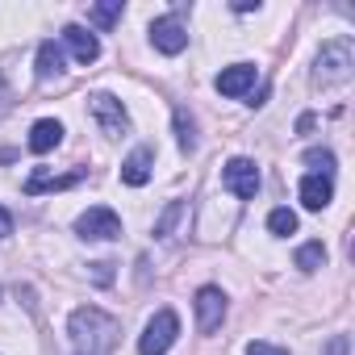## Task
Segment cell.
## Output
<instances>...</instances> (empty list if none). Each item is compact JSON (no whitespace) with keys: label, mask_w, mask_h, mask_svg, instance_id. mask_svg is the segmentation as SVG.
Here are the masks:
<instances>
[{"label":"cell","mask_w":355,"mask_h":355,"mask_svg":"<svg viewBox=\"0 0 355 355\" xmlns=\"http://www.w3.org/2000/svg\"><path fill=\"white\" fill-rule=\"evenodd\" d=\"M88 109H92V117L101 121V130H105V134H125V130H130V113H125V105H121L117 96L96 92V96L88 101Z\"/></svg>","instance_id":"7"},{"label":"cell","mask_w":355,"mask_h":355,"mask_svg":"<svg viewBox=\"0 0 355 355\" xmlns=\"http://www.w3.org/2000/svg\"><path fill=\"white\" fill-rule=\"evenodd\" d=\"M251 88H255V67H251V63L222 67V76H218V92H222V96H243V92H251Z\"/></svg>","instance_id":"11"},{"label":"cell","mask_w":355,"mask_h":355,"mask_svg":"<svg viewBox=\"0 0 355 355\" xmlns=\"http://www.w3.org/2000/svg\"><path fill=\"white\" fill-rule=\"evenodd\" d=\"M59 142H63V125H59L55 117L34 121V130H30V150H34V155H51Z\"/></svg>","instance_id":"13"},{"label":"cell","mask_w":355,"mask_h":355,"mask_svg":"<svg viewBox=\"0 0 355 355\" xmlns=\"http://www.w3.org/2000/svg\"><path fill=\"white\" fill-rule=\"evenodd\" d=\"M351 67H355V55H351V38H334L322 46L318 55V67H313V84L322 88H334V84H347L351 80Z\"/></svg>","instance_id":"2"},{"label":"cell","mask_w":355,"mask_h":355,"mask_svg":"<svg viewBox=\"0 0 355 355\" xmlns=\"http://www.w3.org/2000/svg\"><path fill=\"white\" fill-rule=\"evenodd\" d=\"M84 180V171H67V175H51V171H34L26 180V193L38 197V193H63V189H76Z\"/></svg>","instance_id":"12"},{"label":"cell","mask_w":355,"mask_h":355,"mask_svg":"<svg viewBox=\"0 0 355 355\" xmlns=\"http://www.w3.org/2000/svg\"><path fill=\"white\" fill-rule=\"evenodd\" d=\"M197 330L201 334H214L218 326H222V318H226V293L222 288H214V284H205V288H197Z\"/></svg>","instance_id":"6"},{"label":"cell","mask_w":355,"mask_h":355,"mask_svg":"<svg viewBox=\"0 0 355 355\" xmlns=\"http://www.w3.org/2000/svg\"><path fill=\"white\" fill-rule=\"evenodd\" d=\"M63 42H67V51L76 55V63H96L101 59V42H96V34H88L84 26H67L63 30Z\"/></svg>","instance_id":"10"},{"label":"cell","mask_w":355,"mask_h":355,"mask_svg":"<svg viewBox=\"0 0 355 355\" xmlns=\"http://www.w3.org/2000/svg\"><path fill=\"white\" fill-rule=\"evenodd\" d=\"M175 142H180L184 150L197 146V125H193V117H189L184 109H175Z\"/></svg>","instance_id":"18"},{"label":"cell","mask_w":355,"mask_h":355,"mask_svg":"<svg viewBox=\"0 0 355 355\" xmlns=\"http://www.w3.org/2000/svg\"><path fill=\"white\" fill-rule=\"evenodd\" d=\"M297 193H301V205H305V209H313V214H318V209H326V205H330V197H334V189H330L326 175H305Z\"/></svg>","instance_id":"14"},{"label":"cell","mask_w":355,"mask_h":355,"mask_svg":"<svg viewBox=\"0 0 355 355\" xmlns=\"http://www.w3.org/2000/svg\"><path fill=\"white\" fill-rule=\"evenodd\" d=\"M88 21H92L96 30H113V26L121 21V0H113V5H96V9H88Z\"/></svg>","instance_id":"16"},{"label":"cell","mask_w":355,"mask_h":355,"mask_svg":"<svg viewBox=\"0 0 355 355\" xmlns=\"http://www.w3.org/2000/svg\"><path fill=\"white\" fill-rule=\"evenodd\" d=\"M305 163L313 167L309 175H326V180L334 175V155H330V150H318V146H313V150H305Z\"/></svg>","instance_id":"19"},{"label":"cell","mask_w":355,"mask_h":355,"mask_svg":"<svg viewBox=\"0 0 355 355\" xmlns=\"http://www.w3.org/2000/svg\"><path fill=\"white\" fill-rule=\"evenodd\" d=\"M113 263H92V276H96V284H109L113 280V272H109Z\"/></svg>","instance_id":"25"},{"label":"cell","mask_w":355,"mask_h":355,"mask_svg":"<svg viewBox=\"0 0 355 355\" xmlns=\"http://www.w3.org/2000/svg\"><path fill=\"white\" fill-rule=\"evenodd\" d=\"M326 355H347V334H334V338L326 343Z\"/></svg>","instance_id":"23"},{"label":"cell","mask_w":355,"mask_h":355,"mask_svg":"<svg viewBox=\"0 0 355 355\" xmlns=\"http://www.w3.org/2000/svg\"><path fill=\"white\" fill-rule=\"evenodd\" d=\"M34 71H38V80H51V76H59V71H63V46L46 38V42L38 46V67H34Z\"/></svg>","instance_id":"15"},{"label":"cell","mask_w":355,"mask_h":355,"mask_svg":"<svg viewBox=\"0 0 355 355\" xmlns=\"http://www.w3.org/2000/svg\"><path fill=\"white\" fill-rule=\"evenodd\" d=\"M150 167H155V150H150V146L130 150V155H125V163H121V184L142 189V184L150 180Z\"/></svg>","instance_id":"9"},{"label":"cell","mask_w":355,"mask_h":355,"mask_svg":"<svg viewBox=\"0 0 355 355\" xmlns=\"http://www.w3.org/2000/svg\"><path fill=\"white\" fill-rule=\"evenodd\" d=\"M175 334H180V318H175L171 309H159L146 322L142 338H138V355H167V347L175 343Z\"/></svg>","instance_id":"3"},{"label":"cell","mask_w":355,"mask_h":355,"mask_svg":"<svg viewBox=\"0 0 355 355\" xmlns=\"http://www.w3.org/2000/svg\"><path fill=\"white\" fill-rule=\"evenodd\" d=\"M67 334H71L76 355H109V351L117 347L121 326H117V318H109L105 309L80 305V309L71 313V322H67Z\"/></svg>","instance_id":"1"},{"label":"cell","mask_w":355,"mask_h":355,"mask_svg":"<svg viewBox=\"0 0 355 355\" xmlns=\"http://www.w3.org/2000/svg\"><path fill=\"white\" fill-rule=\"evenodd\" d=\"M9 109V88H5V76H0V113Z\"/></svg>","instance_id":"27"},{"label":"cell","mask_w":355,"mask_h":355,"mask_svg":"<svg viewBox=\"0 0 355 355\" xmlns=\"http://www.w3.org/2000/svg\"><path fill=\"white\" fill-rule=\"evenodd\" d=\"M180 218H184V205L171 201V205L163 209V218L155 222V234H159V239H171V230H175V222H180Z\"/></svg>","instance_id":"20"},{"label":"cell","mask_w":355,"mask_h":355,"mask_svg":"<svg viewBox=\"0 0 355 355\" xmlns=\"http://www.w3.org/2000/svg\"><path fill=\"white\" fill-rule=\"evenodd\" d=\"M222 184H226L239 201H251V197L259 193V167H255L251 159H230V163L222 167Z\"/></svg>","instance_id":"4"},{"label":"cell","mask_w":355,"mask_h":355,"mask_svg":"<svg viewBox=\"0 0 355 355\" xmlns=\"http://www.w3.org/2000/svg\"><path fill=\"white\" fill-rule=\"evenodd\" d=\"M150 42H155V51H163V55H180V51L189 46V30H184L180 17H155V21H150Z\"/></svg>","instance_id":"8"},{"label":"cell","mask_w":355,"mask_h":355,"mask_svg":"<svg viewBox=\"0 0 355 355\" xmlns=\"http://www.w3.org/2000/svg\"><path fill=\"white\" fill-rule=\"evenodd\" d=\"M76 230H80V239H101V243H109V239L121 234V218H117L109 205H92L88 214H80Z\"/></svg>","instance_id":"5"},{"label":"cell","mask_w":355,"mask_h":355,"mask_svg":"<svg viewBox=\"0 0 355 355\" xmlns=\"http://www.w3.org/2000/svg\"><path fill=\"white\" fill-rule=\"evenodd\" d=\"M247 355H288V351L284 347H272V343H251Z\"/></svg>","instance_id":"22"},{"label":"cell","mask_w":355,"mask_h":355,"mask_svg":"<svg viewBox=\"0 0 355 355\" xmlns=\"http://www.w3.org/2000/svg\"><path fill=\"white\" fill-rule=\"evenodd\" d=\"M268 230H272V234H280V239H284V234H293V230H297V214H293V209H272Z\"/></svg>","instance_id":"21"},{"label":"cell","mask_w":355,"mask_h":355,"mask_svg":"<svg viewBox=\"0 0 355 355\" xmlns=\"http://www.w3.org/2000/svg\"><path fill=\"white\" fill-rule=\"evenodd\" d=\"M9 234H13V214H9V209H0V243H5Z\"/></svg>","instance_id":"24"},{"label":"cell","mask_w":355,"mask_h":355,"mask_svg":"<svg viewBox=\"0 0 355 355\" xmlns=\"http://www.w3.org/2000/svg\"><path fill=\"white\" fill-rule=\"evenodd\" d=\"M251 9H259V0H239L234 5V13H251Z\"/></svg>","instance_id":"26"},{"label":"cell","mask_w":355,"mask_h":355,"mask_svg":"<svg viewBox=\"0 0 355 355\" xmlns=\"http://www.w3.org/2000/svg\"><path fill=\"white\" fill-rule=\"evenodd\" d=\"M322 263H326V247H322V243H305V247L297 251V268H301V272H318Z\"/></svg>","instance_id":"17"}]
</instances>
